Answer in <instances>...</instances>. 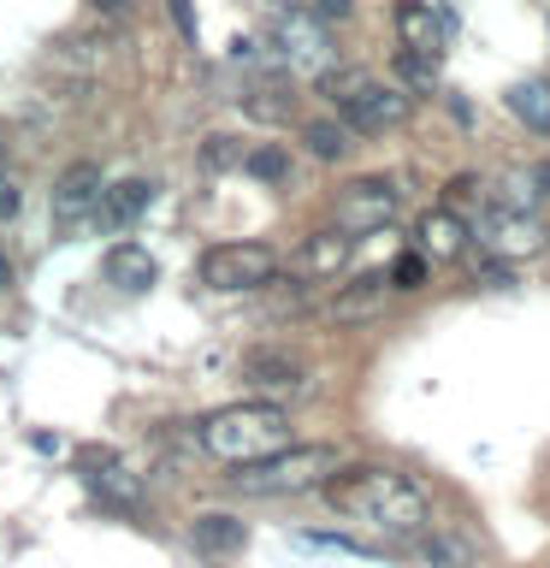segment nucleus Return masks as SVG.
<instances>
[{"instance_id":"obj_1","label":"nucleus","mask_w":550,"mask_h":568,"mask_svg":"<svg viewBox=\"0 0 550 568\" xmlns=\"http://www.w3.org/2000/svg\"><path fill=\"white\" fill-rule=\"evenodd\" d=\"M319 491L344 521H361L373 532H426L432 521V491L397 468H337Z\"/></svg>"},{"instance_id":"obj_2","label":"nucleus","mask_w":550,"mask_h":568,"mask_svg":"<svg viewBox=\"0 0 550 568\" xmlns=\"http://www.w3.org/2000/svg\"><path fill=\"white\" fill-rule=\"evenodd\" d=\"M195 444L213 456V462H261L291 444V415L278 403H231V408H213V415L195 426Z\"/></svg>"},{"instance_id":"obj_3","label":"nucleus","mask_w":550,"mask_h":568,"mask_svg":"<svg viewBox=\"0 0 550 568\" xmlns=\"http://www.w3.org/2000/svg\"><path fill=\"white\" fill-rule=\"evenodd\" d=\"M344 468V456L332 444H284V450L261 456V462H243L231 474V486L243 497H291V491H314Z\"/></svg>"},{"instance_id":"obj_4","label":"nucleus","mask_w":550,"mask_h":568,"mask_svg":"<svg viewBox=\"0 0 550 568\" xmlns=\"http://www.w3.org/2000/svg\"><path fill=\"white\" fill-rule=\"evenodd\" d=\"M319 89L332 95V106L344 113V124L355 136H379V131H397V124H408V113H415V95L397 83H373L367 71H326L319 78Z\"/></svg>"},{"instance_id":"obj_5","label":"nucleus","mask_w":550,"mask_h":568,"mask_svg":"<svg viewBox=\"0 0 550 568\" xmlns=\"http://www.w3.org/2000/svg\"><path fill=\"white\" fill-rule=\"evenodd\" d=\"M266 36H273L278 60L291 71H308V78H326L332 60H337L326 18H319L308 0H273V7H266Z\"/></svg>"},{"instance_id":"obj_6","label":"nucleus","mask_w":550,"mask_h":568,"mask_svg":"<svg viewBox=\"0 0 550 568\" xmlns=\"http://www.w3.org/2000/svg\"><path fill=\"white\" fill-rule=\"evenodd\" d=\"M397 213H403L397 178H349V184L332 195V225H344L349 237H367V231L397 225Z\"/></svg>"},{"instance_id":"obj_7","label":"nucleus","mask_w":550,"mask_h":568,"mask_svg":"<svg viewBox=\"0 0 550 568\" xmlns=\"http://www.w3.org/2000/svg\"><path fill=\"white\" fill-rule=\"evenodd\" d=\"M479 237L491 243V255H503V261H532V255H544V243H550V231H544V213H527V207H509V202H491L479 207Z\"/></svg>"},{"instance_id":"obj_8","label":"nucleus","mask_w":550,"mask_h":568,"mask_svg":"<svg viewBox=\"0 0 550 568\" xmlns=\"http://www.w3.org/2000/svg\"><path fill=\"white\" fill-rule=\"evenodd\" d=\"M273 278H278V255L266 243H213L202 255L207 291H261Z\"/></svg>"},{"instance_id":"obj_9","label":"nucleus","mask_w":550,"mask_h":568,"mask_svg":"<svg viewBox=\"0 0 550 568\" xmlns=\"http://www.w3.org/2000/svg\"><path fill=\"white\" fill-rule=\"evenodd\" d=\"M349 255H355V237H349L344 225H326V231H308V237L296 243L291 273L308 278V284H326V278H337L349 266Z\"/></svg>"},{"instance_id":"obj_10","label":"nucleus","mask_w":550,"mask_h":568,"mask_svg":"<svg viewBox=\"0 0 550 568\" xmlns=\"http://www.w3.org/2000/svg\"><path fill=\"white\" fill-rule=\"evenodd\" d=\"M243 385L261 390V397H296V390L308 385V367H302L291 349H248L243 355Z\"/></svg>"},{"instance_id":"obj_11","label":"nucleus","mask_w":550,"mask_h":568,"mask_svg":"<svg viewBox=\"0 0 550 568\" xmlns=\"http://www.w3.org/2000/svg\"><path fill=\"white\" fill-rule=\"evenodd\" d=\"M101 166L95 160H71V166L53 178V220L60 225H71V220H83V213H95V202H101Z\"/></svg>"},{"instance_id":"obj_12","label":"nucleus","mask_w":550,"mask_h":568,"mask_svg":"<svg viewBox=\"0 0 550 568\" xmlns=\"http://www.w3.org/2000/svg\"><path fill=\"white\" fill-rule=\"evenodd\" d=\"M190 545H195V557H207V562H231V557H243L248 527H243V515L207 509V515L190 521Z\"/></svg>"},{"instance_id":"obj_13","label":"nucleus","mask_w":550,"mask_h":568,"mask_svg":"<svg viewBox=\"0 0 550 568\" xmlns=\"http://www.w3.org/2000/svg\"><path fill=\"white\" fill-rule=\"evenodd\" d=\"M154 202V184L149 178H124V184H106L101 202H95V225L106 231V237H119V231H131L142 213H149Z\"/></svg>"},{"instance_id":"obj_14","label":"nucleus","mask_w":550,"mask_h":568,"mask_svg":"<svg viewBox=\"0 0 550 568\" xmlns=\"http://www.w3.org/2000/svg\"><path fill=\"white\" fill-rule=\"evenodd\" d=\"M397 36H403V48H420V53H444V42H450V18H444L432 0H397Z\"/></svg>"},{"instance_id":"obj_15","label":"nucleus","mask_w":550,"mask_h":568,"mask_svg":"<svg viewBox=\"0 0 550 568\" xmlns=\"http://www.w3.org/2000/svg\"><path fill=\"white\" fill-rule=\"evenodd\" d=\"M385 291H390V278L385 273H361V278H349V284H337V296H332V320L337 326H361V320H373L385 308Z\"/></svg>"},{"instance_id":"obj_16","label":"nucleus","mask_w":550,"mask_h":568,"mask_svg":"<svg viewBox=\"0 0 550 568\" xmlns=\"http://www.w3.org/2000/svg\"><path fill=\"white\" fill-rule=\"evenodd\" d=\"M415 237H420V255L426 261H456L461 248H468V220L450 213V207H426L420 225H415Z\"/></svg>"},{"instance_id":"obj_17","label":"nucleus","mask_w":550,"mask_h":568,"mask_svg":"<svg viewBox=\"0 0 550 568\" xmlns=\"http://www.w3.org/2000/svg\"><path fill=\"white\" fill-rule=\"evenodd\" d=\"M101 266H106V284H119V291H149V284L160 278V266L142 243H113Z\"/></svg>"},{"instance_id":"obj_18","label":"nucleus","mask_w":550,"mask_h":568,"mask_svg":"<svg viewBox=\"0 0 550 568\" xmlns=\"http://www.w3.org/2000/svg\"><path fill=\"white\" fill-rule=\"evenodd\" d=\"M83 479H89V491H95L106 509H124V515H131V509L142 504V479L124 474L119 462H106V468H89Z\"/></svg>"},{"instance_id":"obj_19","label":"nucleus","mask_w":550,"mask_h":568,"mask_svg":"<svg viewBox=\"0 0 550 568\" xmlns=\"http://www.w3.org/2000/svg\"><path fill=\"white\" fill-rule=\"evenodd\" d=\"M503 101H509V113L521 119L527 131L550 136V83H544V78H521V83H515Z\"/></svg>"},{"instance_id":"obj_20","label":"nucleus","mask_w":550,"mask_h":568,"mask_svg":"<svg viewBox=\"0 0 550 568\" xmlns=\"http://www.w3.org/2000/svg\"><path fill=\"white\" fill-rule=\"evenodd\" d=\"M390 78H397V89H408V95H426V89H438V60L420 48H397Z\"/></svg>"},{"instance_id":"obj_21","label":"nucleus","mask_w":550,"mask_h":568,"mask_svg":"<svg viewBox=\"0 0 550 568\" xmlns=\"http://www.w3.org/2000/svg\"><path fill=\"white\" fill-rule=\"evenodd\" d=\"M302 149H308L314 160H344L355 149V131L349 124H332V119H308L302 124Z\"/></svg>"},{"instance_id":"obj_22","label":"nucleus","mask_w":550,"mask_h":568,"mask_svg":"<svg viewBox=\"0 0 550 568\" xmlns=\"http://www.w3.org/2000/svg\"><path fill=\"white\" fill-rule=\"evenodd\" d=\"M243 172L261 178V184H284V178H291V149H284V142H255V149L243 154Z\"/></svg>"},{"instance_id":"obj_23","label":"nucleus","mask_w":550,"mask_h":568,"mask_svg":"<svg viewBox=\"0 0 550 568\" xmlns=\"http://www.w3.org/2000/svg\"><path fill=\"white\" fill-rule=\"evenodd\" d=\"M491 195H486V184H479L473 172H456L450 184H444V207L450 213H461V220H479V207H486Z\"/></svg>"},{"instance_id":"obj_24","label":"nucleus","mask_w":550,"mask_h":568,"mask_svg":"<svg viewBox=\"0 0 550 568\" xmlns=\"http://www.w3.org/2000/svg\"><path fill=\"white\" fill-rule=\"evenodd\" d=\"M420 550H426V562H432V568H468L473 562V550L461 545L456 532H426Z\"/></svg>"},{"instance_id":"obj_25","label":"nucleus","mask_w":550,"mask_h":568,"mask_svg":"<svg viewBox=\"0 0 550 568\" xmlns=\"http://www.w3.org/2000/svg\"><path fill=\"white\" fill-rule=\"evenodd\" d=\"M243 154H248V149H243V136H225V131L202 142V166H207V172H231V166H243Z\"/></svg>"},{"instance_id":"obj_26","label":"nucleus","mask_w":550,"mask_h":568,"mask_svg":"<svg viewBox=\"0 0 550 568\" xmlns=\"http://www.w3.org/2000/svg\"><path fill=\"white\" fill-rule=\"evenodd\" d=\"M243 106H248L255 119H266V124H284V119H291V95H284V89H266V83L248 89Z\"/></svg>"},{"instance_id":"obj_27","label":"nucleus","mask_w":550,"mask_h":568,"mask_svg":"<svg viewBox=\"0 0 550 568\" xmlns=\"http://www.w3.org/2000/svg\"><path fill=\"white\" fill-rule=\"evenodd\" d=\"M385 278H390V291H426V255L420 248H403Z\"/></svg>"},{"instance_id":"obj_28","label":"nucleus","mask_w":550,"mask_h":568,"mask_svg":"<svg viewBox=\"0 0 550 568\" xmlns=\"http://www.w3.org/2000/svg\"><path fill=\"white\" fill-rule=\"evenodd\" d=\"M18 207H24V190H18L12 178H0V225H12Z\"/></svg>"},{"instance_id":"obj_29","label":"nucleus","mask_w":550,"mask_h":568,"mask_svg":"<svg viewBox=\"0 0 550 568\" xmlns=\"http://www.w3.org/2000/svg\"><path fill=\"white\" fill-rule=\"evenodd\" d=\"M479 278H486V284H491V291H503V284H515V278H509V261H503V255H491V261H479Z\"/></svg>"},{"instance_id":"obj_30","label":"nucleus","mask_w":550,"mask_h":568,"mask_svg":"<svg viewBox=\"0 0 550 568\" xmlns=\"http://www.w3.org/2000/svg\"><path fill=\"white\" fill-rule=\"evenodd\" d=\"M308 7L326 18V24H337V18H349V12H355V0H308Z\"/></svg>"},{"instance_id":"obj_31","label":"nucleus","mask_w":550,"mask_h":568,"mask_svg":"<svg viewBox=\"0 0 550 568\" xmlns=\"http://www.w3.org/2000/svg\"><path fill=\"white\" fill-rule=\"evenodd\" d=\"M172 18H177V30H184V42H195V12H190V0H172Z\"/></svg>"}]
</instances>
